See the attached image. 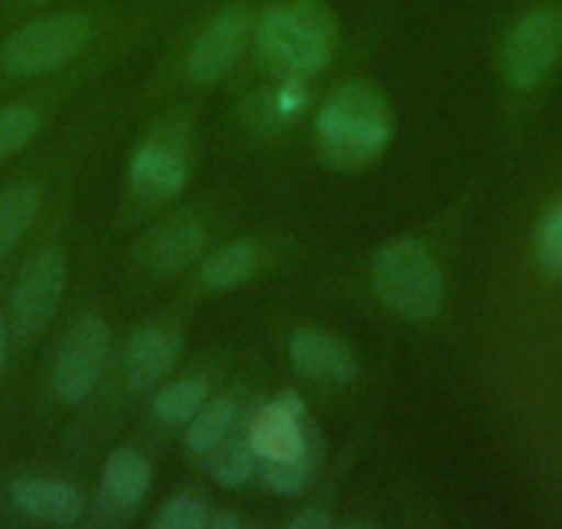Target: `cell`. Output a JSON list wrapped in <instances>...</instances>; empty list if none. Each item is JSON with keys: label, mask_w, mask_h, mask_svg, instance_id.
I'll list each match as a JSON object with an SVG mask.
<instances>
[{"label": "cell", "mask_w": 562, "mask_h": 529, "mask_svg": "<svg viewBox=\"0 0 562 529\" xmlns=\"http://www.w3.org/2000/svg\"><path fill=\"white\" fill-rule=\"evenodd\" d=\"M392 133L394 113L383 91L361 80L345 83L317 113V158L339 171L367 169L386 153Z\"/></svg>", "instance_id": "obj_1"}, {"label": "cell", "mask_w": 562, "mask_h": 529, "mask_svg": "<svg viewBox=\"0 0 562 529\" xmlns=\"http://www.w3.org/2000/svg\"><path fill=\"white\" fill-rule=\"evenodd\" d=\"M339 23L323 0H290L265 14L257 31V56L268 72L284 80H306L334 61Z\"/></svg>", "instance_id": "obj_2"}, {"label": "cell", "mask_w": 562, "mask_h": 529, "mask_svg": "<svg viewBox=\"0 0 562 529\" xmlns=\"http://www.w3.org/2000/svg\"><path fill=\"white\" fill-rule=\"evenodd\" d=\"M372 288L378 299L405 320L439 315L447 284L434 254L414 237L386 243L372 259Z\"/></svg>", "instance_id": "obj_3"}, {"label": "cell", "mask_w": 562, "mask_h": 529, "mask_svg": "<svg viewBox=\"0 0 562 529\" xmlns=\"http://www.w3.org/2000/svg\"><path fill=\"white\" fill-rule=\"evenodd\" d=\"M94 40V20L83 12H64L14 31L0 45V67L18 78H36L78 58Z\"/></svg>", "instance_id": "obj_4"}, {"label": "cell", "mask_w": 562, "mask_h": 529, "mask_svg": "<svg viewBox=\"0 0 562 529\" xmlns=\"http://www.w3.org/2000/svg\"><path fill=\"white\" fill-rule=\"evenodd\" d=\"M562 58V9L540 7L524 14L499 53V72L513 89H535Z\"/></svg>", "instance_id": "obj_5"}, {"label": "cell", "mask_w": 562, "mask_h": 529, "mask_svg": "<svg viewBox=\"0 0 562 529\" xmlns=\"http://www.w3.org/2000/svg\"><path fill=\"white\" fill-rule=\"evenodd\" d=\"M67 290V254L58 246H45L31 254L20 271L12 293L9 326L20 342H31L47 331Z\"/></svg>", "instance_id": "obj_6"}, {"label": "cell", "mask_w": 562, "mask_h": 529, "mask_svg": "<svg viewBox=\"0 0 562 529\" xmlns=\"http://www.w3.org/2000/svg\"><path fill=\"white\" fill-rule=\"evenodd\" d=\"M111 353V331L97 315H83L72 323L53 361L50 386L61 403L78 406L100 383Z\"/></svg>", "instance_id": "obj_7"}, {"label": "cell", "mask_w": 562, "mask_h": 529, "mask_svg": "<svg viewBox=\"0 0 562 529\" xmlns=\"http://www.w3.org/2000/svg\"><path fill=\"white\" fill-rule=\"evenodd\" d=\"M248 439L259 461H284L315 444L306 430V403L295 389H281L248 423Z\"/></svg>", "instance_id": "obj_8"}, {"label": "cell", "mask_w": 562, "mask_h": 529, "mask_svg": "<svg viewBox=\"0 0 562 529\" xmlns=\"http://www.w3.org/2000/svg\"><path fill=\"white\" fill-rule=\"evenodd\" d=\"M248 34H251V14L243 3L221 9L193 45L191 58H188L191 78L202 86L224 78L240 58Z\"/></svg>", "instance_id": "obj_9"}, {"label": "cell", "mask_w": 562, "mask_h": 529, "mask_svg": "<svg viewBox=\"0 0 562 529\" xmlns=\"http://www.w3.org/2000/svg\"><path fill=\"white\" fill-rule=\"evenodd\" d=\"M204 243H207V229L202 221L191 213H177L140 237L135 254L149 273L171 277L196 262L199 254L204 251Z\"/></svg>", "instance_id": "obj_10"}, {"label": "cell", "mask_w": 562, "mask_h": 529, "mask_svg": "<svg viewBox=\"0 0 562 529\" xmlns=\"http://www.w3.org/2000/svg\"><path fill=\"white\" fill-rule=\"evenodd\" d=\"M182 334L171 323H149L130 334L124 345V378L133 389H153L175 370Z\"/></svg>", "instance_id": "obj_11"}, {"label": "cell", "mask_w": 562, "mask_h": 529, "mask_svg": "<svg viewBox=\"0 0 562 529\" xmlns=\"http://www.w3.org/2000/svg\"><path fill=\"white\" fill-rule=\"evenodd\" d=\"M290 361L304 378L317 383H348L359 372V361L350 345L323 328H299L290 337Z\"/></svg>", "instance_id": "obj_12"}, {"label": "cell", "mask_w": 562, "mask_h": 529, "mask_svg": "<svg viewBox=\"0 0 562 529\" xmlns=\"http://www.w3.org/2000/svg\"><path fill=\"white\" fill-rule=\"evenodd\" d=\"M127 177L133 193L144 202H169L188 185V160L169 144L149 142L135 153Z\"/></svg>", "instance_id": "obj_13"}, {"label": "cell", "mask_w": 562, "mask_h": 529, "mask_svg": "<svg viewBox=\"0 0 562 529\" xmlns=\"http://www.w3.org/2000/svg\"><path fill=\"white\" fill-rule=\"evenodd\" d=\"M153 485V466L140 452L122 450L111 452L102 469L100 510L111 518H124L144 502Z\"/></svg>", "instance_id": "obj_14"}, {"label": "cell", "mask_w": 562, "mask_h": 529, "mask_svg": "<svg viewBox=\"0 0 562 529\" xmlns=\"http://www.w3.org/2000/svg\"><path fill=\"white\" fill-rule=\"evenodd\" d=\"M9 499L25 516L58 527H72L83 518V496L61 480L20 477L9 485Z\"/></svg>", "instance_id": "obj_15"}, {"label": "cell", "mask_w": 562, "mask_h": 529, "mask_svg": "<svg viewBox=\"0 0 562 529\" xmlns=\"http://www.w3.org/2000/svg\"><path fill=\"white\" fill-rule=\"evenodd\" d=\"M257 271V246L251 240H232L215 248L202 264H199V288L224 293L246 284Z\"/></svg>", "instance_id": "obj_16"}, {"label": "cell", "mask_w": 562, "mask_h": 529, "mask_svg": "<svg viewBox=\"0 0 562 529\" xmlns=\"http://www.w3.org/2000/svg\"><path fill=\"white\" fill-rule=\"evenodd\" d=\"M202 466L218 480L224 488H240L243 483L257 472V452H254L251 439H248V425L237 423V428L202 455Z\"/></svg>", "instance_id": "obj_17"}, {"label": "cell", "mask_w": 562, "mask_h": 529, "mask_svg": "<svg viewBox=\"0 0 562 529\" xmlns=\"http://www.w3.org/2000/svg\"><path fill=\"white\" fill-rule=\"evenodd\" d=\"M40 202L42 193L34 182H14L0 191V259L9 257L34 226Z\"/></svg>", "instance_id": "obj_18"}, {"label": "cell", "mask_w": 562, "mask_h": 529, "mask_svg": "<svg viewBox=\"0 0 562 529\" xmlns=\"http://www.w3.org/2000/svg\"><path fill=\"white\" fill-rule=\"evenodd\" d=\"M210 397V381L202 375L182 378V381L169 383L158 392L153 403V414L160 425H169V428H177V425H188L193 417H196L199 408L207 403Z\"/></svg>", "instance_id": "obj_19"}, {"label": "cell", "mask_w": 562, "mask_h": 529, "mask_svg": "<svg viewBox=\"0 0 562 529\" xmlns=\"http://www.w3.org/2000/svg\"><path fill=\"white\" fill-rule=\"evenodd\" d=\"M237 419H240V412H237V403L232 397L204 403L196 417L188 423V450L202 458L204 452L218 447L237 428Z\"/></svg>", "instance_id": "obj_20"}, {"label": "cell", "mask_w": 562, "mask_h": 529, "mask_svg": "<svg viewBox=\"0 0 562 529\" xmlns=\"http://www.w3.org/2000/svg\"><path fill=\"white\" fill-rule=\"evenodd\" d=\"M317 469V450L315 444L306 447L304 452L293 458H284V461H259L257 472L259 480L265 483V488L273 491L281 496H299L304 494L306 485L312 483Z\"/></svg>", "instance_id": "obj_21"}, {"label": "cell", "mask_w": 562, "mask_h": 529, "mask_svg": "<svg viewBox=\"0 0 562 529\" xmlns=\"http://www.w3.org/2000/svg\"><path fill=\"white\" fill-rule=\"evenodd\" d=\"M42 130V113L29 102L0 108V164L23 153Z\"/></svg>", "instance_id": "obj_22"}, {"label": "cell", "mask_w": 562, "mask_h": 529, "mask_svg": "<svg viewBox=\"0 0 562 529\" xmlns=\"http://www.w3.org/2000/svg\"><path fill=\"white\" fill-rule=\"evenodd\" d=\"M535 262L546 277H562V204L540 218L535 232Z\"/></svg>", "instance_id": "obj_23"}, {"label": "cell", "mask_w": 562, "mask_h": 529, "mask_svg": "<svg viewBox=\"0 0 562 529\" xmlns=\"http://www.w3.org/2000/svg\"><path fill=\"white\" fill-rule=\"evenodd\" d=\"M207 521L210 516L204 502L193 494H180L160 507L153 527L155 529H204L207 527Z\"/></svg>", "instance_id": "obj_24"}, {"label": "cell", "mask_w": 562, "mask_h": 529, "mask_svg": "<svg viewBox=\"0 0 562 529\" xmlns=\"http://www.w3.org/2000/svg\"><path fill=\"white\" fill-rule=\"evenodd\" d=\"M290 527L293 529H328L331 527V518L315 507V510H306V513H301V516H295L293 521H290Z\"/></svg>", "instance_id": "obj_25"}, {"label": "cell", "mask_w": 562, "mask_h": 529, "mask_svg": "<svg viewBox=\"0 0 562 529\" xmlns=\"http://www.w3.org/2000/svg\"><path fill=\"white\" fill-rule=\"evenodd\" d=\"M9 342H12V326H9V320L3 317V312H0V372L7 367Z\"/></svg>", "instance_id": "obj_26"}, {"label": "cell", "mask_w": 562, "mask_h": 529, "mask_svg": "<svg viewBox=\"0 0 562 529\" xmlns=\"http://www.w3.org/2000/svg\"><path fill=\"white\" fill-rule=\"evenodd\" d=\"M207 527H213V529H237V527H240V518L232 516V513H215V516H210Z\"/></svg>", "instance_id": "obj_27"}, {"label": "cell", "mask_w": 562, "mask_h": 529, "mask_svg": "<svg viewBox=\"0 0 562 529\" xmlns=\"http://www.w3.org/2000/svg\"><path fill=\"white\" fill-rule=\"evenodd\" d=\"M29 3H47V0H29Z\"/></svg>", "instance_id": "obj_28"}]
</instances>
